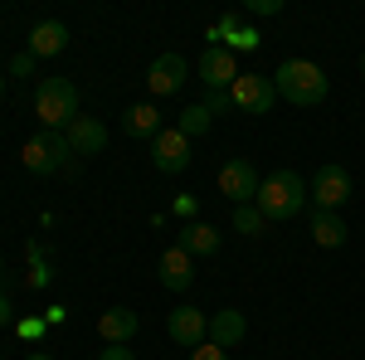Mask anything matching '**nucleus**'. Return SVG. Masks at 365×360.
<instances>
[{
	"instance_id": "16",
	"label": "nucleus",
	"mask_w": 365,
	"mask_h": 360,
	"mask_svg": "<svg viewBox=\"0 0 365 360\" xmlns=\"http://www.w3.org/2000/svg\"><path fill=\"white\" fill-rule=\"evenodd\" d=\"M68 49V25H58V20H39V25L29 29V54L34 58H54Z\"/></svg>"
},
{
	"instance_id": "35",
	"label": "nucleus",
	"mask_w": 365,
	"mask_h": 360,
	"mask_svg": "<svg viewBox=\"0 0 365 360\" xmlns=\"http://www.w3.org/2000/svg\"><path fill=\"white\" fill-rule=\"evenodd\" d=\"M361 73H365V54H361Z\"/></svg>"
},
{
	"instance_id": "29",
	"label": "nucleus",
	"mask_w": 365,
	"mask_h": 360,
	"mask_svg": "<svg viewBox=\"0 0 365 360\" xmlns=\"http://www.w3.org/2000/svg\"><path fill=\"white\" fill-rule=\"evenodd\" d=\"M98 360H137V356H132V346H108Z\"/></svg>"
},
{
	"instance_id": "13",
	"label": "nucleus",
	"mask_w": 365,
	"mask_h": 360,
	"mask_svg": "<svg viewBox=\"0 0 365 360\" xmlns=\"http://www.w3.org/2000/svg\"><path fill=\"white\" fill-rule=\"evenodd\" d=\"M63 137H68V151H73V156H98V151L108 146V127H103L98 117H73Z\"/></svg>"
},
{
	"instance_id": "30",
	"label": "nucleus",
	"mask_w": 365,
	"mask_h": 360,
	"mask_svg": "<svg viewBox=\"0 0 365 360\" xmlns=\"http://www.w3.org/2000/svg\"><path fill=\"white\" fill-rule=\"evenodd\" d=\"M175 215H180V220H195V200L180 195V200H175Z\"/></svg>"
},
{
	"instance_id": "6",
	"label": "nucleus",
	"mask_w": 365,
	"mask_h": 360,
	"mask_svg": "<svg viewBox=\"0 0 365 360\" xmlns=\"http://www.w3.org/2000/svg\"><path fill=\"white\" fill-rule=\"evenodd\" d=\"M151 166L161 170V175H180V170L190 166V137L180 127H161L156 141H151Z\"/></svg>"
},
{
	"instance_id": "11",
	"label": "nucleus",
	"mask_w": 365,
	"mask_h": 360,
	"mask_svg": "<svg viewBox=\"0 0 365 360\" xmlns=\"http://www.w3.org/2000/svg\"><path fill=\"white\" fill-rule=\"evenodd\" d=\"M185 73H190V63L180 54H161V58H151V68H146V88L156 98H170V93L185 88Z\"/></svg>"
},
{
	"instance_id": "23",
	"label": "nucleus",
	"mask_w": 365,
	"mask_h": 360,
	"mask_svg": "<svg viewBox=\"0 0 365 360\" xmlns=\"http://www.w3.org/2000/svg\"><path fill=\"white\" fill-rule=\"evenodd\" d=\"M258 44H263V39H258V29H253V25H239L234 34H229V44H225V49H229V54H244V49L253 54Z\"/></svg>"
},
{
	"instance_id": "19",
	"label": "nucleus",
	"mask_w": 365,
	"mask_h": 360,
	"mask_svg": "<svg viewBox=\"0 0 365 360\" xmlns=\"http://www.w3.org/2000/svg\"><path fill=\"white\" fill-rule=\"evenodd\" d=\"M122 127H127V137H151L156 141V132H161V112L151 108V103H137V108H127Z\"/></svg>"
},
{
	"instance_id": "7",
	"label": "nucleus",
	"mask_w": 365,
	"mask_h": 360,
	"mask_svg": "<svg viewBox=\"0 0 365 360\" xmlns=\"http://www.w3.org/2000/svg\"><path fill=\"white\" fill-rule=\"evenodd\" d=\"M312 205L317 210H341L346 200H351V170L346 166H336V161H327V166L312 175Z\"/></svg>"
},
{
	"instance_id": "25",
	"label": "nucleus",
	"mask_w": 365,
	"mask_h": 360,
	"mask_svg": "<svg viewBox=\"0 0 365 360\" xmlns=\"http://www.w3.org/2000/svg\"><path fill=\"white\" fill-rule=\"evenodd\" d=\"M15 326H20V336H25V341H39L49 322H44V317H25V322H15Z\"/></svg>"
},
{
	"instance_id": "22",
	"label": "nucleus",
	"mask_w": 365,
	"mask_h": 360,
	"mask_svg": "<svg viewBox=\"0 0 365 360\" xmlns=\"http://www.w3.org/2000/svg\"><path fill=\"white\" fill-rule=\"evenodd\" d=\"M263 224H268V220L258 215V205H234V229H239V234H249V239H253V234H263Z\"/></svg>"
},
{
	"instance_id": "12",
	"label": "nucleus",
	"mask_w": 365,
	"mask_h": 360,
	"mask_svg": "<svg viewBox=\"0 0 365 360\" xmlns=\"http://www.w3.org/2000/svg\"><path fill=\"white\" fill-rule=\"evenodd\" d=\"M244 336H249V322H244L239 307H220V312H210V336H205V341H215L220 351H234Z\"/></svg>"
},
{
	"instance_id": "1",
	"label": "nucleus",
	"mask_w": 365,
	"mask_h": 360,
	"mask_svg": "<svg viewBox=\"0 0 365 360\" xmlns=\"http://www.w3.org/2000/svg\"><path fill=\"white\" fill-rule=\"evenodd\" d=\"M307 180L297 175V170H273V175H263V185H258V215L268 224H287V220H297L302 210H307Z\"/></svg>"
},
{
	"instance_id": "9",
	"label": "nucleus",
	"mask_w": 365,
	"mask_h": 360,
	"mask_svg": "<svg viewBox=\"0 0 365 360\" xmlns=\"http://www.w3.org/2000/svg\"><path fill=\"white\" fill-rule=\"evenodd\" d=\"M234 78H239L234 54H229L225 44H210V49H205V58H200V83H205V93H229V88H234Z\"/></svg>"
},
{
	"instance_id": "3",
	"label": "nucleus",
	"mask_w": 365,
	"mask_h": 360,
	"mask_svg": "<svg viewBox=\"0 0 365 360\" xmlns=\"http://www.w3.org/2000/svg\"><path fill=\"white\" fill-rule=\"evenodd\" d=\"M34 117L49 132H68V122L78 117V88L68 78H39V88H34Z\"/></svg>"
},
{
	"instance_id": "8",
	"label": "nucleus",
	"mask_w": 365,
	"mask_h": 360,
	"mask_svg": "<svg viewBox=\"0 0 365 360\" xmlns=\"http://www.w3.org/2000/svg\"><path fill=\"white\" fill-rule=\"evenodd\" d=\"M258 185H263V175L244 161V156H234L220 166V195H229L234 205H253L258 200Z\"/></svg>"
},
{
	"instance_id": "18",
	"label": "nucleus",
	"mask_w": 365,
	"mask_h": 360,
	"mask_svg": "<svg viewBox=\"0 0 365 360\" xmlns=\"http://www.w3.org/2000/svg\"><path fill=\"white\" fill-rule=\"evenodd\" d=\"M312 239H317L322 249H341V244H346V224H341L336 210H317V215H312Z\"/></svg>"
},
{
	"instance_id": "31",
	"label": "nucleus",
	"mask_w": 365,
	"mask_h": 360,
	"mask_svg": "<svg viewBox=\"0 0 365 360\" xmlns=\"http://www.w3.org/2000/svg\"><path fill=\"white\" fill-rule=\"evenodd\" d=\"M10 322H15V302L0 292V326H10Z\"/></svg>"
},
{
	"instance_id": "33",
	"label": "nucleus",
	"mask_w": 365,
	"mask_h": 360,
	"mask_svg": "<svg viewBox=\"0 0 365 360\" xmlns=\"http://www.w3.org/2000/svg\"><path fill=\"white\" fill-rule=\"evenodd\" d=\"M5 273H10V268H5V253H0V277H5Z\"/></svg>"
},
{
	"instance_id": "27",
	"label": "nucleus",
	"mask_w": 365,
	"mask_h": 360,
	"mask_svg": "<svg viewBox=\"0 0 365 360\" xmlns=\"http://www.w3.org/2000/svg\"><path fill=\"white\" fill-rule=\"evenodd\" d=\"M205 108H210V112H225V108H234V103H229V93H205Z\"/></svg>"
},
{
	"instance_id": "10",
	"label": "nucleus",
	"mask_w": 365,
	"mask_h": 360,
	"mask_svg": "<svg viewBox=\"0 0 365 360\" xmlns=\"http://www.w3.org/2000/svg\"><path fill=\"white\" fill-rule=\"evenodd\" d=\"M166 331L175 346H185V351H195V346H205V336H210V317L200 312V307H175L166 317Z\"/></svg>"
},
{
	"instance_id": "32",
	"label": "nucleus",
	"mask_w": 365,
	"mask_h": 360,
	"mask_svg": "<svg viewBox=\"0 0 365 360\" xmlns=\"http://www.w3.org/2000/svg\"><path fill=\"white\" fill-rule=\"evenodd\" d=\"M25 360H54V356H44V351H29V356Z\"/></svg>"
},
{
	"instance_id": "14",
	"label": "nucleus",
	"mask_w": 365,
	"mask_h": 360,
	"mask_svg": "<svg viewBox=\"0 0 365 360\" xmlns=\"http://www.w3.org/2000/svg\"><path fill=\"white\" fill-rule=\"evenodd\" d=\"M137 326H141V317L132 307H108V312L98 317V336H103L108 346H132Z\"/></svg>"
},
{
	"instance_id": "21",
	"label": "nucleus",
	"mask_w": 365,
	"mask_h": 360,
	"mask_svg": "<svg viewBox=\"0 0 365 360\" xmlns=\"http://www.w3.org/2000/svg\"><path fill=\"white\" fill-rule=\"evenodd\" d=\"M210 122H215V112L205 108V103H195V108L180 112V122H175V127H180L185 137H200V132H210Z\"/></svg>"
},
{
	"instance_id": "34",
	"label": "nucleus",
	"mask_w": 365,
	"mask_h": 360,
	"mask_svg": "<svg viewBox=\"0 0 365 360\" xmlns=\"http://www.w3.org/2000/svg\"><path fill=\"white\" fill-rule=\"evenodd\" d=\"M0 98H5V73H0Z\"/></svg>"
},
{
	"instance_id": "20",
	"label": "nucleus",
	"mask_w": 365,
	"mask_h": 360,
	"mask_svg": "<svg viewBox=\"0 0 365 360\" xmlns=\"http://www.w3.org/2000/svg\"><path fill=\"white\" fill-rule=\"evenodd\" d=\"M29 287H49V273H54V268H49V249H44V244H39V239H29Z\"/></svg>"
},
{
	"instance_id": "26",
	"label": "nucleus",
	"mask_w": 365,
	"mask_h": 360,
	"mask_svg": "<svg viewBox=\"0 0 365 360\" xmlns=\"http://www.w3.org/2000/svg\"><path fill=\"white\" fill-rule=\"evenodd\" d=\"M190 360H229V351H220L215 341H205V346H195V351H190Z\"/></svg>"
},
{
	"instance_id": "2",
	"label": "nucleus",
	"mask_w": 365,
	"mask_h": 360,
	"mask_svg": "<svg viewBox=\"0 0 365 360\" xmlns=\"http://www.w3.org/2000/svg\"><path fill=\"white\" fill-rule=\"evenodd\" d=\"M273 88L292 108H317V103H327V88L331 83H327V73L312 58H282V68L273 73Z\"/></svg>"
},
{
	"instance_id": "24",
	"label": "nucleus",
	"mask_w": 365,
	"mask_h": 360,
	"mask_svg": "<svg viewBox=\"0 0 365 360\" xmlns=\"http://www.w3.org/2000/svg\"><path fill=\"white\" fill-rule=\"evenodd\" d=\"M34 63H39V58H34V54L25 49V54H15V58H10V73H15V78H29V73H34Z\"/></svg>"
},
{
	"instance_id": "5",
	"label": "nucleus",
	"mask_w": 365,
	"mask_h": 360,
	"mask_svg": "<svg viewBox=\"0 0 365 360\" xmlns=\"http://www.w3.org/2000/svg\"><path fill=\"white\" fill-rule=\"evenodd\" d=\"M229 103L239 112L263 117V112H273V103H278V88H273V78H263V73H239L234 88H229Z\"/></svg>"
},
{
	"instance_id": "17",
	"label": "nucleus",
	"mask_w": 365,
	"mask_h": 360,
	"mask_svg": "<svg viewBox=\"0 0 365 360\" xmlns=\"http://www.w3.org/2000/svg\"><path fill=\"white\" fill-rule=\"evenodd\" d=\"M180 249L190 253V258H205V253H220V234H215V224H200V220H190L185 229H180V239H175Z\"/></svg>"
},
{
	"instance_id": "28",
	"label": "nucleus",
	"mask_w": 365,
	"mask_h": 360,
	"mask_svg": "<svg viewBox=\"0 0 365 360\" xmlns=\"http://www.w3.org/2000/svg\"><path fill=\"white\" fill-rule=\"evenodd\" d=\"M249 15H278V0H249Z\"/></svg>"
},
{
	"instance_id": "4",
	"label": "nucleus",
	"mask_w": 365,
	"mask_h": 360,
	"mask_svg": "<svg viewBox=\"0 0 365 360\" xmlns=\"http://www.w3.org/2000/svg\"><path fill=\"white\" fill-rule=\"evenodd\" d=\"M73 151H68V137L63 132H34V137L20 146V161H25V170H34V175H54V170H63V166H73L68 161Z\"/></svg>"
},
{
	"instance_id": "15",
	"label": "nucleus",
	"mask_w": 365,
	"mask_h": 360,
	"mask_svg": "<svg viewBox=\"0 0 365 360\" xmlns=\"http://www.w3.org/2000/svg\"><path fill=\"white\" fill-rule=\"evenodd\" d=\"M190 282H195V263H190V253L180 249V244L166 249V253H161V287H166V292H185Z\"/></svg>"
}]
</instances>
